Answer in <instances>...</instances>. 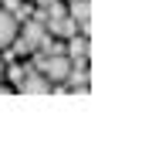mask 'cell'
Listing matches in <instances>:
<instances>
[{
  "label": "cell",
  "instance_id": "6da1fadb",
  "mask_svg": "<svg viewBox=\"0 0 142 149\" xmlns=\"http://www.w3.org/2000/svg\"><path fill=\"white\" fill-rule=\"evenodd\" d=\"M68 71H71V58H68V54H51V58H44V65H41V74H44L51 85L64 81Z\"/></svg>",
  "mask_w": 142,
  "mask_h": 149
},
{
  "label": "cell",
  "instance_id": "7a4b0ae2",
  "mask_svg": "<svg viewBox=\"0 0 142 149\" xmlns=\"http://www.w3.org/2000/svg\"><path fill=\"white\" fill-rule=\"evenodd\" d=\"M20 24H24V31H20V44H24V51H37V44H41V37H44V20H37V17H27V20H20Z\"/></svg>",
  "mask_w": 142,
  "mask_h": 149
},
{
  "label": "cell",
  "instance_id": "3957f363",
  "mask_svg": "<svg viewBox=\"0 0 142 149\" xmlns=\"http://www.w3.org/2000/svg\"><path fill=\"white\" fill-rule=\"evenodd\" d=\"M68 17L78 24V34H91V3L88 0H71V7H68Z\"/></svg>",
  "mask_w": 142,
  "mask_h": 149
},
{
  "label": "cell",
  "instance_id": "277c9868",
  "mask_svg": "<svg viewBox=\"0 0 142 149\" xmlns=\"http://www.w3.org/2000/svg\"><path fill=\"white\" fill-rule=\"evenodd\" d=\"M17 92H24V95H47V92H51V81H47L44 74L34 68V71H27L24 78H20Z\"/></svg>",
  "mask_w": 142,
  "mask_h": 149
},
{
  "label": "cell",
  "instance_id": "5b68a950",
  "mask_svg": "<svg viewBox=\"0 0 142 149\" xmlns=\"http://www.w3.org/2000/svg\"><path fill=\"white\" fill-rule=\"evenodd\" d=\"M44 27H47L51 37H71V34H78V24L68 17V14H64V17H57V20H47Z\"/></svg>",
  "mask_w": 142,
  "mask_h": 149
},
{
  "label": "cell",
  "instance_id": "8992f818",
  "mask_svg": "<svg viewBox=\"0 0 142 149\" xmlns=\"http://www.w3.org/2000/svg\"><path fill=\"white\" fill-rule=\"evenodd\" d=\"M14 37H17V20H14V14H10V10L0 7V47H7Z\"/></svg>",
  "mask_w": 142,
  "mask_h": 149
},
{
  "label": "cell",
  "instance_id": "52a82bcc",
  "mask_svg": "<svg viewBox=\"0 0 142 149\" xmlns=\"http://www.w3.org/2000/svg\"><path fill=\"white\" fill-rule=\"evenodd\" d=\"M88 78H91V74H88V68H78V65H71V71H68V88H71V92H78V95H85L88 92Z\"/></svg>",
  "mask_w": 142,
  "mask_h": 149
},
{
  "label": "cell",
  "instance_id": "ba28073f",
  "mask_svg": "<svg viewBox=\"0 0 142 149\" xmlns=\"http://www.w3.org/2000/svg\"><path fill=\"white\" fill-rule=\"evenodd\" d=\"M91 51V44H88V37L85 34H71L68 37V58H81Z\"/></svg>",
  "mask_w": 142,
  "mask_h": 149
},
{
  "label": "cell",
  "instance_id": "9c48e42d",
  "mask_svg": "<svg viewBox=\"0 0 142 149\" xmlns=\"http://www.w3.org/2000/svg\"><path fill=\"white\" fill-rule=\"evenodd\" d=\"M68 10H64V3L61 0H51V3H44V17L47 20H57V17H64Z\"/></svg>",
  "mask_w": 142,
  "mask_h": 149
},
{
  "label": "cell",
  "instance_id": "30bf717a",
  "mask_svg": "<svg viewBox=\"0 0 142 149\" xmlns=\"http://www.w3.org/2000/svg\"><path fill=\"white\" fill-rule=\"evenodd\" d=\"M34 3H41V7H44V3H51V0H34Z\"/></svg>",
  "mask_w": 142,
  "mask_h": 149
},
{
  "label": "cell",
  "instance_id": "8fae6325",
  "mask_svg": "<svg viewBox=\"0 0 142 149\" xmlns=\"http://www.w3.org/2000/svg\"><path fill=\"white\" fill-rule=\"evenodd\" d=\"M0 78H3V61H0Z\"/></svg>",
  "mask_w": 142,
  "mask_h": 149
}]
</instances>
